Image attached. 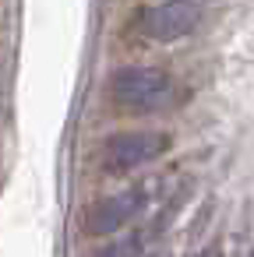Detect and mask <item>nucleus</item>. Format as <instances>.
<instances>
[{
	"mask_svg": "<svg viewBox=\"0 0 254 257\" xmlns=\"http://www.w3.org/2000/svg\"><path fill=\"white\" fill-rule=\"evenodd\" d=\"M110 95L117 106L124 109H155L166 102L170 95V74L159 67H145V64H127L120 71H113L110 78Z\"/></svg>",
	"mask_w": 254,
	"mask_h": 257,
	"instance_id": "f257e3e1",
	"label": "nucleus"
},
{
	"mask_svg": "<svg viewBox=\"0 0 254 257\" xmlns=\"http://www.w3.org/2000/svg\"><path fill=\"white\" fill-rule=\"evenodd\" d=\"M170 148V134L162 131H120L110 134L103 145V166L110 173H131L155 162Z\"/></svg>",
	"mask_w": 254,
	"mask_h": 257,
	"instance_id": "f03ea898",
	"label": "nucleus"
},
{
	"mask_svg": "<svg viewBox=\"0 0 254 257\" xmlns=\"http://www.w3.org/2000/svg\"><path fill=\"white\" fill-rule=\"evenodd\" d=\"M201 22V4L198 0H166V4H152L138 15V29L152 43H177L191 36Z\"/></svg>",
	"mask_w": 254,
	"mask_h": 257,
	"instance_id": "7ed1b4c3",
	"label": "nucleus"
},
{
	"mask_svg": "<svg viewBox=\"0 0 254 257\" xmlns=\"http://www.w3.org/2000/svg\"><path fill=\"white\" fill-rule=\"evenodd\" d=\"M145 187H131V190H120V194H110V197H99L96 204L85 208V232L103 239V236H117L120 229H127L141 208H145Z\"/></svg>",
	"mask_w": 254,
	"mask_h": 257,
	"instance_id": "20e7f679",
	"label": "nucleus"
},
{
	"mask_svg": "<svg viewBox=\"0 0 254 257\" xmlns=\"http://www.w3.org/2000/svg\"><path fill=\"white\" fill-rule=\"evenodd\" d=\"M92 257H145V239L138 232L131 236H120V239H110L103 250H96Z\"/></svg>",
	"mask_w": 254,
	"mask_h": 257,
	"instance_id": "39448f33",
	"label": "nucleus"
},
{
	"mask_svg": "<svg viewBox=\"0 0 254 257\" xmlns=\"http://www.w3.org/2000/svg\"><path fill=\"white\" fill-rule=\"evenodd\" d=\"M194 257H222V250H219V246H205V250H198Z\"/></svg>",
	"mask_w": 254,
	"mask_h": 257,
	"instance_id": "423d86ee",
	"label": "nucleus"
},
{
	"mask_svg": "<svg viewBox=\"0 0 254 257\" xmlns=\"http://www.w3.org/2000/svg\"><path fill=\"white\" fill-rule=\"evenodd\" d=\"M250 257H254V250H250Z\"/></svg>",
	"mask_w": 254,
	"mask_h": 257,
	"instance_id": "0eeeda50",
	"label": "nucleus"
}]
</instances>
